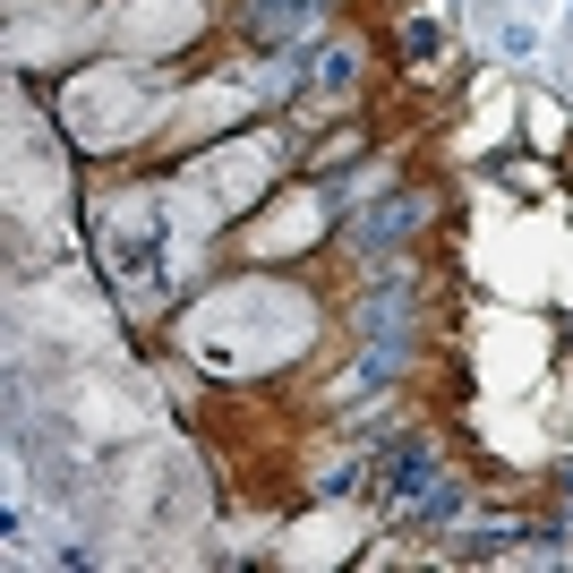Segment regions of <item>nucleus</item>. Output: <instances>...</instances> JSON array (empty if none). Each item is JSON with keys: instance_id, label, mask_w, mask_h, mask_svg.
I'll return each mask as SVG.
<instances>
[{"instance_id": "nucleus-1", "label": "nucleus", "mask_w": 573, "mask_h": 573, "mask_svg": "<svg viewBox=\"0 0 573 573\" xmlns=\"http://www.w3.org/2000/svg\"><path fill=\"white\" fill-rule=\"evenodd\" d=\"M403 52H411V69H437V52H445V26H437V17H411V26H403Z\"/></svg>"}, {"instance_id": "nucleus-2", "label": "nucleus", "mask_w": 573, "mask_h": 573, "mask_svg": "<svg viewBox=\"0 0 573 573\" xmlns=\"http://www.w3.org/2000/svg\"><path fill=\"white\" fill-rule=\"evenodd\" d=\"M497 52H505V60H530V52H539V35H530L522 17H505V35H497Z\"/></svg>"}]
</instances>
